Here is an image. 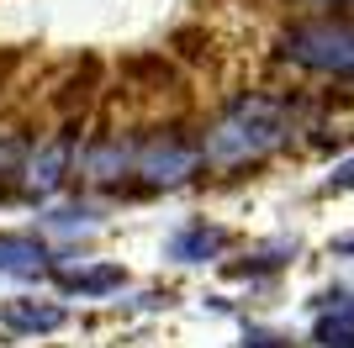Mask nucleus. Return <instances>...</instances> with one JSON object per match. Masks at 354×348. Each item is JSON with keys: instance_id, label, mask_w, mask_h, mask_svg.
I'll return each instance as SVG.
<instances>
[{"instance_id": "obj_8", "label": "nucleus", "mask_w": 354, "mask_h": 348, "mask_svg": "<svg viewBox=\"0 0 354 348\" xmlns=\"http://www.w3.org/2000/svg\"><path fill=\"white\" fill-rule=\"evenodd\" d=\"M317 343L323 348H354V301L349 306H333L328 317H317Z\"/></svg>"}, {"instance_id": "obj_9", "label": "nucleus", "mask_w": 354, "mask_h": 348, "mask_svg": "<svg viewBox=\"0 0 354 348\" xmlns=\"http://www.w3.org/2000/svg\"><path fill=\"white\" fill-rule=\"evenodd\" d=\"M127 164H133V148H127V143H101L85 159V174H90V180H117Z\"/></svg>"}, {"instance_id": "obj_6", "label": "nucleus", "mask_w": 354, "mask_h": 348, "mask_svg": "<svg viewBox=\"0 0 354 348\" xmlns=\"http://www.w3.org/2000/svg\"><path fill=\"white\" fill-rule=\"evenodd\" d=\"M0 322L16 327V333H53V327H64V306H53V301H6L0 306Z\"/></svg>"}, {"instance_id": "obj_1", "label": "nucleus", "mask_w": 354, "mask_h": 348, "mask_svg": "<svg viewBox=\"0 0 354 348\" xmlns=\"http://www.w3.org/2000/svg\"><path fill=\"white\" fill-rule=\"evenodd\" d=\"M286 127H291V116H286L281 101H270V95H249V101H238L233 111L207 132L201 159L222 164V169H233V164H254V159H265L270 148H281Z\"/></svg>"}, {"instance_id": "obj_7", "label": "nucleus", "mask_w": 354, "mask_h": 348, "mask_svg": "<svg viewBox=\"0 0 354 348\" xmlns=\"http://www.w3.org/2000/svg\"><path fill=\"white\" fill-rule=\"evenodd\" d=\"M0 269H6V275H43L48 248L37 243V238H6V232H0Z\"/></svg>"}, {"instance_id": "obj_11", "label": "nucleus", "mask_w": 354, "mask_h": 348, "mask_svg": "<svg viewBox=\"0 0 354 348\" xmlns=\"http://www.w3.org/2000/svg\"><path fill=\"white\" fill-rule=\"evenodd\" d=\"M344 185H354V159H349V164H339V169L328 174V190H344Z\"/></svg>"}, {"instance_id": "obj_5", "label": "nucleus", "mask_w": 354, "mask_h": 348, "mask_svg": "<svg viewBox=\"0 0 354 348\" xmlns=\"http://www.w3.org/2000/svg\"><path fill=\"white\" fill-rule=\"evenodd\" d=\"M69 153H74L69 137H53L43 153H32V164H27V185L37 190V195L59 190V185H64V174H69Z\"/></svg>"}, {"instance_id": "obj_10", "label": "nucleus", "mask_w": 354, "mask_h": 348, "mask_svg": "<svg viewBox=\"0 0 354 348\" xmlns=\"http://www.w3.org/2000/svg\"><path fill=\"white\" fill-rule=\"evenodd\" d=\"M59 275H64V285L80 290V296H101V290L122 285V269H117V264H101V269H59Z\"/></svg>"}, {"instance_id": "obj_3", "label": "nucleus", "mask_w": 354, "mask_h": 348, "mask_svg": "<svg viewBox=\"0 0 354 348\" xmlns=\"http://www.w3.org/2000/svg\"><path fill=\"white\" fill-rule=\"evenodd\" d=\"M196 164H201V148H185L175 137H153L138 153V174H148V185H180V180H191Z\"/></svg>"}, {"instance_id": "obj_4", "label": "nucleus", "mask_w": 354, "mask_h": 348, "mask_svg": "<svg viewBox=\"0 0 354 348\" xmlns=\"http://www.w3.org/2000/svg\"><path fill=\"white\" fill-rule=\"evenodd\" d=\"M227 243V232L222 227H207V222H191V227H180L169 243H164V253L169 259H180V264H201V259H212L217 248Z\"/></svg>"}, {"instance_id": "obj_2", "label": "nucleus", "mask_w": 354, "mask_h": 348, "mask_svg": "<svg viewBox=\"0 0 354 348\" xmlns=\"http://www.w3.org/2000/svg\"><path fill=\"white\" fill-rule=\"evenodd\" d=\"M281 58L301 64L312 74H339L354 79V27L344 21H307V27H291L281 37Z\"/></svg>"}]
</instances>
